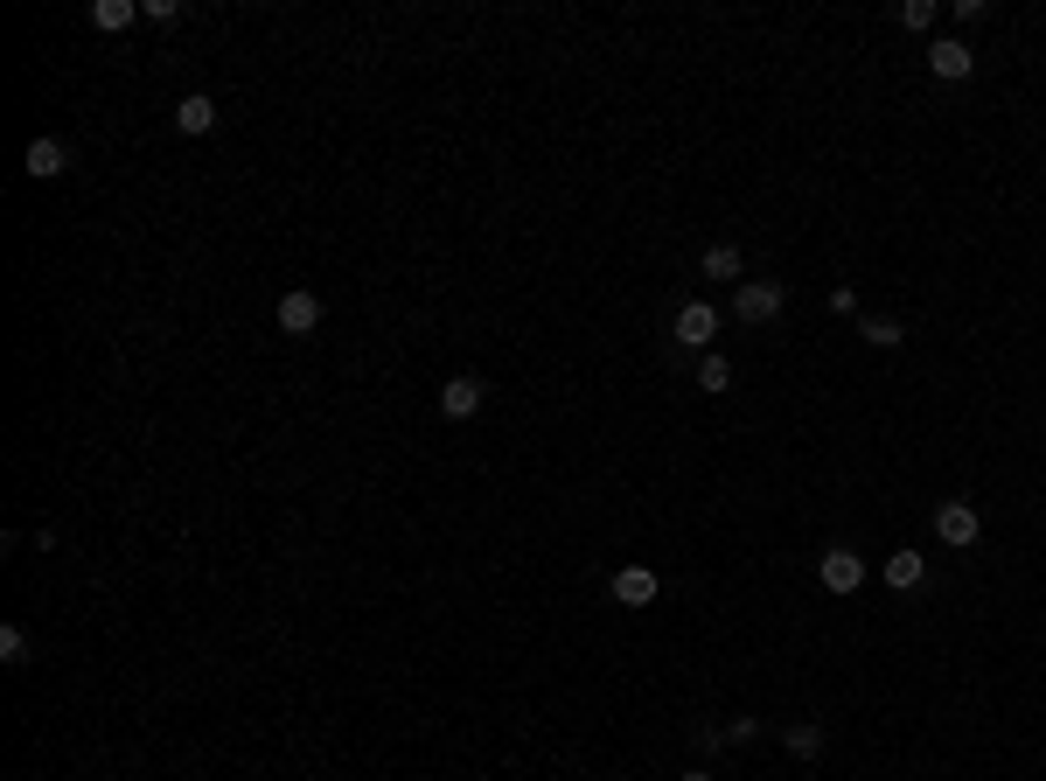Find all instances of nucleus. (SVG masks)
Returning <instances> with one entry per match:
<instances>
[{
	"label": "nucleus",
	"instance_id": "13",
	"mask_svg": "<svg viewBox=\"0 0 1046 781\" xmlns=\"http://www.w3.org/2000/svg\"><path fill=\"white\" fill-rule=\"evenodd\" d=\"M698 391H732V363H726L719 349L698 356Z\"/></svg>",
	"mask_w": 1046,
	"mask_h": 781
},
{
	"label": "nucleus",
	"instance_id": "7",
	"mask_svg": "<svg viewBox=\"0 0 1046 781\" xmlns=\"http://www.w3.org/2000/svg\"><path fill=\"white\" fill-rule=\"evenodd\" d=\"M970 63H976L970 42H955V35H934V42H928V71H934V77L955 84V77H970Z\"/></svg>",
	"mask_w": 1046,
	"mask_h": 781
},
{
	"label": "nucleus",
	"instance_id": "2",
	"mask_svg": "<svg viewBox=\"0 0 1046 781\" xmlns=\"http://www.w3.org/2000/svg\"><path fill=\"white\" fill-rule=\"evenodd\" d=\"M816 579H823V593H837V600H844V593H858V587H865V558H858L852 545H831V551L816 558Z\"/></svg>",
	"mask_w": 1046,
	"mask_h": 781
},
{
	"label": "nucleus",
	"instance_id": "4",
	"mask_svg": "<svg viewBox=\"0 0 1046 781\" xmlns=\"http://www.w3.org/2000/svg\"><path fill=\"white\" fill-rule=\"evenodd\" d=\"M21 168H29L35 182H56V175L71 168V147H63V140H50V133H35V140L21 147Z\"/></svg>",
	"mask_w": 1046,
	"mask_h": 781
},
{
	"label": "nucleus",
	"instance_id": "15",
	"mask_svg": "<svg viewBox=\"0 0 1046 781\" xmlns=\"http://www.w3.org/2000/svg\"><path fill=\"white\" fill-rule=\"evenodd\" d=\"M789 753H803V761H816V753H823V726H816V719L789 726Z\"/></svg>",
	"mask_w": 1046,
	"mask_h": 781
},
{
	"label": "nucleus",
	"instance_id": "11",
	"mask_svg": "<svg viewBox=\"0 0 1046 781\" xmlns=\"http://www.w3.org/2000/svg\"><path fill=\"white\" fill-rule=\"evenodd\" d=\"M921 579H928V558L921 551H894V558H886V587H894V593H915Z\"/></svg>",
	"mask_w": 1046,
	"mask_h": 781
},
{
	"label": "nucleus",
	"instance_id": "10",
	"mask_svg": "<svg viewBox=\"0 0 1046 781\" xmlns=\"http://www.w3.org/2000/svg\"><path fill=\"white\" fill-rule=\"evenodd\" d=\"M216 119H224V112L210 105V92H189L182 105H175V126H182V133H196V140H203V133H216Z\"/></svg>",
	"mask_w": 1046,
	"mask_h": 781
},
{
	"label": "nucleus",
	"instance_id": "3",
	"mask_svg": "<svg viewBox=\"0 0 1046 781\" xmlns=\"http://www.w3.org/2000/svg\"><path fill=\"white\" fill-rule=\"evenodd\" d=\"M670 335H677L684 349H698V356H705V349H711V335H719V307H711V300H684Z\"/></svg>",
	"mask_w": 1046,
	"mask_h": 781
},
{
	"label": "nucleus",
	"instance_id": "12",
	"mask_svg": "<svg viewBox=\"0 0 1046 781\" xmlns=\"http://www.w3.org/2000/svg\"><path fill=\"white\" fill-rule=\"evenodd\" d=\"M140 21V0H92V29L98 35H119V29H133Z\"/></svg>",
	"mask_w": 1046,
	"mask_h": 781
},
{
	"label": "nucleus",
	"instance_id": "18",
	"mask_svg": "<svg viewBox=\"0 0 1046 781\" xmlns=\"http://www.w3.org/2000/svg\"><path fill=\"white\" fill-rule=\"evenodd\" d=\"M900 21H907V29H934V0H907Z\"/></svg>",
	"mask_w": 1046,
	"mask_h": 781
},
{
	"label": "nucleus",
	"instance_id": "19",
	"mask_svg": "<svg viewBox=\"0 0 1046 781\" xmlns=\"http://www.w3.org/2000/svg\"><path fill=\"white\" fill-rule=\"evenodd\" d=\"M140 14H147V21H175L182 8H175V0H140Z\"/></svg>",
	"mask_w": 1046,
	"mask_h": 781
},
{
	"label": "nucleus",
	"instance_id": "1",
	"mask_svg": "<svg viewBox=\"0 0 1046 781\" xmlns=\"http://www.w3.org/2000/svg\"><path fill=\"white\" fill-rule=\"evenodd\" d=\"M782 307H789V286H782V279H740V294H732V315L753 321V328L774 321Z\"/></svg>",
	"mask_w": 1046,
	"mask_h": 781
},
{
	"label": "nucleus",
	"instance_id": "6",
	"mask_svg": "<svg viewBox=\"0 0 1046 781\" xmlns=\"http://www.w3.org/2000/svg\"><path fill=\"white\" fill-rule=\"evenodd\" d=\"M482 405H488L482 377H447V384H440V412H447V419H475Z\"/></svg>",
	"mask_w": 1046,
	"mask_h": 781
},
{
	"label": "nucleus",
	"instance_id": "5",
	"mask_svg": "<svg viewBox=\"0 0 1046 781\" xmlns=\"http://www.w3.org/2000/svg\"><path fill=\"white\" fill-rule=\"evenodd\" d=\"M976 530H984V524H976V509H970V503H942V509H934V538H942V545L970 551V545H976Z\"/></svg>",
	"mask_w": 1046,
	"mask_h": 781
},
{
	"label": "nucleus",
	"instance_id": "9",
	"mask_svg": "<svg viewBox=\"0 0 1046 781\" xmlns=\"http://www.w3.org/2000/svg\"><path fill=\"white\" fill-rule=\"evenodd\" d=\"M614 600H621V608H649V600H656V572L649 566H621L614 572Z\"/></svg>",
	"mask_w": 1046,
	"mask_h": 781
},
{
	"label": "nucleus",
	"instance_id": "17",
	"mask_svg": "<svg viewBox=\"0 0 1046 781\" xmlns=\"http://www.w3.org/2000/svg\"><path fill=\"white\" fill-rule=\"evenodd\" d=\"M0 663H8V669L29 663V635H21V629H0Z\"/></svg>",
	"mask_w": 1046,
	"mask_h": 781
},
{
	"label": "nucleus",
	"instance_id": "14",
	"mask_svg": "<svg viewBox=\"0 0 1046 781\" xmlns=\"http://www.w3.org/2000/svg\"><path fill=\"white\" fill-rule=\"evenodd\" d=\"M740 265H747L740 244H711V252H705V279H740Z\"/></svg>",
	"mask_w": 1046,
	"mask_h": 781
},
{
	"label": "nucleus",
	"instance_id": "8",
	"mask_svg": "<svg viewBox=\"0 0 1046 781\" xmlns=\"http://www.w3.org/2000/svg\"><path fill=\"white\" fill-rule=\"evenodd\" d=\"M315 328H321V294L300 286V294L279 300V335H315Z\"/></svg>",
	"mask_w": 1046,
	"mask_h": 781
},
{
	"label": "nucleus",
	"instance_id": "20",
	"mask_svg": "<svg viewBox=\"0 0 1046 781\" xmlns=\"http://www.w3.org/2000/svg\"><path fill=\"white\" fill-rule=\"evenodd\" d=\"M684 781H711V774H705V768H691V774H684Z\"/></svg>",
	"mask_w": 1046,
	"mask_h": 781
},
{
	"label": "nucleus",
	"instance_id": "16",
	"mask_svg": "<svg viewBox=\"0 0 1046 781\" xmlns=\"http://www.w3.org/2000/svg\"><path fill=\"white\" fill-rule=\"evenodd\" d=\"M858 335H865L873 349H900V342H907V335H900V321H886V315H873V321H865Z\"/></svg>",
	"mask_w": 1046,
	"mask_h": 781
}]
</instances>
